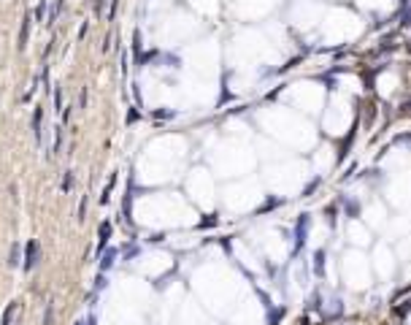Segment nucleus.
Returning <instances> with one entry per match:
<instances>
[{
    "instance_id": "nucleus-12",
    "label": "nucleus",
    "mask_w": 411,
    "mask_h": 325,
    "mask_svg": "<svg viewBox=\"0 0 411 325\" xmlns=\"http://www.w3.org/2000/svg\"><path fill=\"white\" fill-rule=\"evenodd\" d=\"M76 325H84V322H76Z\"/></svg>"
},
{
    "instance_id": "nucleus-8",
    "label": "nucleus",
    "mask_w": 411,
    "mask_h": 325,
    "mask_svg": "<svg viewBox=\"0 0 411 325\" xmlns=\"http://www.w3.org/2000/svg\"><path fill=\"white\" fill-rule=\"evenodd\" d=\"M71 185H73V174L68 171V174H65V179H62V190H65V193L71 190Z\"/></svg>"
},
{
    "instance_id": "nucleus-5",
    "label": "nucleus",
    "mask_w": 411,
    "mask_h": 325,
    "mask_svg": "<svg viewBox=\"0 0 411 325\" xmlns=\"http://www.w3.org/2000/svg\"><path fill=\"white\" fill-rule=\"evenodd\" d=\"M109 236H111V225H109V222H103V225H100V244H98V252H103V250H106Z\"/></svg>"
},
{
    "instance_id": "nucleus-1",
    "label": "nucleus",
    "mask_w": 411,
    "mask_h": 325,
    "mask_svg": "<svg viewBox=\"0 0 411 325\" xmlns=\"http://www.w3.org/2000/svg\"><path fill=\"white\" fill-rule=\"evenodd\" d=\"M38 260H41V244L35 241V238H30V241L25 244V271H33Z\"/></svg>"
},
{
    "instance_id": "nucleus-6",
    "label": "nucleus",
    "mask_w": 411,
    "mask_h": 325,
    "mask_svg": "<svg viewBox=\"0 0 411 325\" xmlns=\"http://www.w3.org/2000/svg\"><path fill=\"white\" fill-rule=\"evenodd\" d=\"M114 257H117V250H109L106 255H103V260H100V269H103V271L114 266Z\"/></svg>"
},
{
    "instance_id": "nucleus-11",
    "label": "nucleus",
    "mask_w": 411,
    "mask_h": 325,
    "mask_svg": "<svg viewBox=\"0 0 411 325\" xmlns=\"http://www.w3.org/2000/svg\"><path fill=\"white\" fill-rule=\"evenodd\" d=\"M44 325H52V307L46 309V317H44Z\"/></svg>"
},
{
    "instance_id": "nucleus-2",
    "label": "nucleus",
    "mask_w": 411,
    "mask_h": 325,
    "mask_svg": "<svg viewBox=\"0 0 411 325\" xmlns=\"http://www.w3.org/2000/svg\"><path fill=\"white\" fill-rule=\"evenodd\" d=\"M19 314H22V303L11 301V303L6 307V312H3V320H0V325H16V322H19Z\"/></svg>"
},
{
    "instance_id": "nucleus-4",
    "label": "nucleus",
    "mask_w": 411,
    "mask_h": 325,
    "mask_svg": "<svg viewBox=\"0 0 411 325\" xmlns=\"http://www.w3.org/2000/svg\"><path fill=\"white\" fill-rule=\"evenodd\" d=\"M27 33H30V14H27L22 19V30H19V52H25V46H27Z\"/></svg>"
},
{
    "instance_id": "nucleus-7",
    "label": "nucleus",
    "mask_w": 411,
    "mask_h": 325,
    "mask_svg": "<svg viewBox=\"0 0 411 325\" xmlns=\"http://www.w3.org/2000/svg\"><path fill=\"white\" fill-rule=\"evenodd\" d=\"M8 266H19V244L11 247V255H8Z\"/></svg>"
},
{
    "instance_id": "nucleus-9",
    "label": "nucleus",
    "mask_w": 411,
    "mask_h": 325,
    "mask_svg": "<svg viewBox=\"0 0 411 325\" xmlns=\"http://www.w3.org/2000/svg\"><path fill=\"white\" fill-rule=\"evenodd\" d=\"M60 141H62V133L57 130V133H54V144H52V152H57V149H60Z\"/></svg>"
},
{
    "instance_id": "nucleus-3",
    "label": "nucleus",
    "mask_w": 411,
    "mask_h": 325,
    "mask_svg": "<svg viewBox=\"0 0 411 325\" xmlns=\"http://www.w3.org/2000/svg\"><path fill=\"white\" fill-rule=\"evenodd\" d=\"M33 133H35V141L41 144V138H44V109L41 106L33 111Z\"/></svg>"
},
{
    "instance_id": "nucleus-10",
    "label": "nucleus",
    "mask_w": 411,
    "mask_h": 325,
    "mask_svg": "<svg viewBox=\"0 0 411 325\" xmlns=\"http://www.w3.org/2000/svg\"><path fill=\"white\" fill-rule=\"evenodd\" d=\"M84 214H87V198H81L79 204V219H84Z\"/></svg>"
}]
</instances>
